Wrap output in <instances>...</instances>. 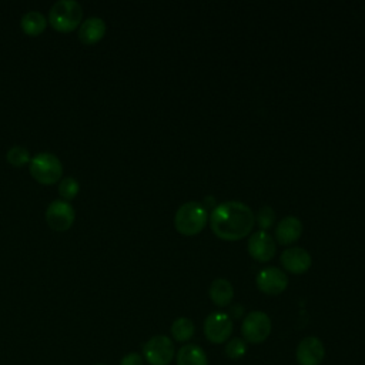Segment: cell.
Segmentation results:
<instances>
[{
    "label": "cell",
    "mask_w": 365,
    "mask_h": 365,
    "mask_svg": "<svg viewBox=\"0 0 365 365\" xmlns=\"http://www.w3.org/2000/svg\"><path fill=\"white\" fill-rule=\"evenodd\" d=\"M208 220L214 235L224 241H240L255 225L254 211L245 202L234 200L217 204Z\"/></svg>",
    "instance_id": "1"
},
{
    "label": "cell",
    "mask_w": 365,
    "mask_h": 365,
    "mask_svg": "<svg viewBox=\"0 0 365 365\" xmlns=\"http://www.w3.org/2000/svg\"><path fill=\"white\" fill-rule=\"evenodd\" d=\"M208 211L198 201L181 204L174 215V227L182 235H195L201 232L208 222Z\"/></svg>",
    "instance_id": "2"
},
{
    "label": "cell",
    "mask_w": 365,
    "mask_h": 365,
    "mask_svg": "<svg viewBox=\"0 0 365 365\" xmlns=\"http://www.w3.org/2000/svg\"><path fill=\"white\" fill-rule=\"evenodd\" d=\"M83 7L76 0H58L48 11L47 21L50 26L61 33H68L81 24Z\"/></svg>",
    "instance_id": "3"
},
{
    "label": "cell",
    "mask_w": 365,
    "mask_h": 365,
    "mask_svg": "<svg viewBox=\"0 0 365 365\" xmlns=\"http://www.w3.org/2000/svg\"><path fill=\"white\" fill-rule=\"evenodd\" d=\"M31 177L44 185L56 184L63 174V164L53 153H38L29 163Z\"/></svg>",
    "instance_id": "4"
},
{
    "label": "cell",
    "mask_w": 365,
    "mask_h": 365,
    "mask_svg": "<svg viewBox=\"0 0 365 365\" xmlns=\"http://www.w3.org/2000/svg\"><path fill=\"white\" fill-rule=\"evenodd\" d=\"M143 355L150 365H170L175 356V346L170 336L154 335L143 345Z\"/></svg>",
    "instance_id": "5"
},
{
    "label": "cell",
    "mask_w": 365,
    "mask_h": 365,
    "mask_svg": "<svg viewBox=\"0 0 365 365\" xmlns=\"http://www.w3.org/2000/svg\"><path fill=\"white\" fill-rule=\"evenodd\" d=\"M271 319L268 314L262 311H251L245 315L241 325V334L244 341L250 344H261L271 334Z\"/></svg>",
    "instance_id": "6"
},
{
    "label": "cell",
    "mask_w": 365,
    "mask_h": 365,
    "mask_svg": "<svg viewBox=\"0 0 365 365\" xmlns=\"http://www.w3.org/2000/svg\"><path fill=\"white\" fill-rule=\"evenodd\" d=\"M46 222L54 231H67L76 218V211L68 201L53 200L46 208Z\"/></svg>",
    "instance_id": "7"
},
{
    "label": "cell",
    "mask_w": 365,
    "mask_h": 365,
    "mask_svg": "<svg viewBox=\"0 0 365 365\" xmlns=\"http://www.w3.org/2000/svg\"><path fill=\"white\" fill-rule=\"evenodd\" d=\"M232 318L225 312H211L204 321V335L212 344H222L232 334Z\"/></svg>",
    "instance_id": "8"
},
{
    "label": "cell",
    "mask_w": 365,
    "mask_h": 365,
    "mask_svg": "<svg viewBox=\"0 0 365 365\" xmlns=\"http://www.w3.org/2000/svg\"><path fill=\"white\" fill-rule=\"evenodd\" d=\"M257 288L267 295H278L288 287L287 274L278 267H265L255 277Z\"/></svg>",
    "instance_id": "9"
},
{
    "label": "cell",
    "mask_w": 365,
    "mask_h": 365,
    "mask_svg": "<svg viewBox=\"0 0 365 365\" xmlns=\"http://www.w3.org/2000/svg\"><path fill=\"white\" fill-rule=\"evenodd\" d=\"M250 255L258 262H268L274 258L277 251V242L268 231L258 230L251 234L247 242Z\"/></svg>",
    "instance_id": "10"
},
{
    "label": "cell",
    "mask_w": 365,
    "mask_h": 365,
    "mask_svg": "<svg viewBox=\"0 0 365 365\" xmlns=\"http://www.w3.org/2000/svg\"><path fill=\"white\" fill-rule=\"evenodd\" d=\"M297 362L299 365H321L325 358V346L317 336H307L297 346Z\"/></svg>",
    "instance_id": "11"
},
{
    "label": "cell",
    "mask_w": 365,
    "mask_h": 365,
    "mask_svg": "<svg viewBox=\"0 0 365 365\" xmlns=\"http://www.w3.org/2000/svg\"><path fill=\"white\" fill-rule=\"evenodd\" d=\"M279 259L284 269L295 275L307 272L312 265L311 254L301 247H291L284 250L279 255Z\"/></svg>",
    "instance_id": "12"
},
{
    "label": "cell",
    "mask_w": 365,
    "mask_h": 365,
    "mask_svg": "<svg viewBox=\"0 0 365 365\" xmlns=\"http://www.w3.org/2000/svg\"><path fill=\"white\" fill-rule=\"evenodd\" d=\"M302 222L298 217L285 215L275 227V240L281 245H289L302 235Z\"/></svg>",
    "instance_id": "13"
},
{
    "label": "cell",
    "mask_w": 365,
    "mask_h": 365,
    "mask_svg": "<svg viewBox=\"0 0 365 365\" xmlns=\"http://www.w3.org/2000/svg\"><path fill=\"white\" fill-rule=\"evenodd\" d=\"M106 21L101 17L91 16L87 17L78 26V40L84 44H96L106 34Z\"/></svg>",
    "instance_id": "14"
},
{
    "label": "cell",
    "mask_w": 365,
    "mask_h": 365,
    "mask_svg": "<svg viewBox=\"0 0 365 365\" xmlns=\"http://www.w3.org/2000/svg\"><path fill=\"white\" fill-rule=\"evenodd\" d=\"M208 295H210V299L217 307H227L231 304L234 298V288L228 279L217 278L211 282L208 288Z\"/></svg>",
    "instance_id": "15"
},
{
    "label": "cell",
    "mask_w": 365,
    "mask_h": 365,
    "mask_svg": "<svg viewBox=\"0 0 365 365\" xmlns=\"http://www.w3.org/2000/svg\"><path fill=\"white\" fill-rule=\"evenodd\" d=\"M177 365H208V358L200 345L187 344L177 352Z\"/></svg>",
    "instance_id": "16"
},
{
    "label": "cell",
    "mask_w": 365,
    "mask_h": 365,
    "mask_svg": "<svg viewBox=\"0 0 365 365\" xmlns=\"http://www.w3.org/2000/svg\"><path fill=\"white\" fill-rule=\"evenodd\" d=\"M46 26H47L46 16L41 11H37V10L26 11L21 16V20H20L21 30L27 36H31V37H36V36L41 34L44 31Z\"/></svg>",
    "instance_id": "17"
},
{
    "label": "cell",
    "mask_w": 365,
    "mask_h": 365,
    "mask_svg": "<svg viewBox=\"0 0 365 365\" xmlns=\"http://www.w3.org/2000/svg\"><path fill=\"white\" fill-rule=\"evenodd\" d=\"M195 327L190 318L180 317L171 325V335L178 342H185L194 336Z\"/></svg>",
    "instance_id": "18"
},
{
    "label": "cell",
    "mask_w": 365,
    "mask_h": 365,
    "mask_svg": "<svg viewBox=\"0 0 365 365\" xmlns=\"http://www.w3.org/2000/svg\"><path fill=\"white\" fill-rule=\"evenodd\" d=\"M6 160L9 164L14 165V167H23L24 164L30 163L31 157L30 153L26 147L23 145H13L7 150L6 153Z\"/></svg>",
    "instance_id": "19"
},
{
    "label": "cell",
    "mask_w": 365,
    "mask_h": 365,
    "mask_svg": "<svg viewBox=\"0 0 365 365\" xmlns=\"http://www.w3.org/2000/svg\"><path fill=\"white\" fill-rule=\"evenodd\" d=\"M78 190H80V184L74 177H64L58 182V194L64 201L73 200L78 194Z\"/></svg>",
    "instance_id": "20"
},
{
    "label": "cell",
    "mask_w": 365,
    "mask_h": 365,
    "mask_svg": "<svg viewBox=\"0 0 365 365\" xmlns=\"http://www.w3.org/2000/svg\"><path fill=\"white\" fill-rule=\"evenodd\" d=\"M247 354V344L242 338H232L225 345V355L232 359H241Z\"/></svg>",
    "instance_id": "21"
},
{
    "label": "cell",
    "mask_w": 365,
    "mask_h": 365,
    "mask_svg": "<svg viewBox=\"0 0 365 365\" xmlns=\"http://www.w3.org/2000/svg\"><path fill=\"white\" fill-rule=\"evenodd\" d=\"M255 221L257 224L259 225V228L262 231H267L268 228H271L274 225V221H275V211L272 210V207L269 205H262L257 215H255Z\"/></svg>",
    "instance_id": "22"
},
{
    "label": "cell",
    "mask_w": 365,
    "mask_h": 365,
    "mask_svg": "<svg viewBox=\"0 0 365 365\" xmlns=\"http://www.w3.org/2000/svg\"><path fill=\"white\" fill-rule=\"evenodd\" d=\"M120 365H144L143 356L137 352H130L127 355H124L120 361Z\"/></svg>",
    "instance_id": "23"
},
{
    "label": "cell",
    "mask_w": 365,
    "mask_h": 365,
    "mask_svg": "<svg viewBox=\"0 0 365 365\" xmlns=\"http://www.w3.org/2000/svg\"><path fill=\"white\" fill-rule=\"evenodd\" d=\"M202 205L207 208V207H215L217 204H215V200L212 198V197H205V200H204V202H202Z\"/></svg>",
    "instance_id": "24"
},
{
    "label": "cell",
    "mask_w": 365,
    "mask_h": 365,
    "mask_svg": "<svg viewBox=\"0 0 365 365\" xmlns=\"http://www.w3.org/2000/svg\"><path fill=\"white\" fill-rule=\"evenodd\" d=\"M241 311H242V307L241 305H234L231 307V312L235 314V318H238L241 315Z\"/></svg>",
    "instance_id": "25"
},
{
    "label": "cell",
    "mask_w": 365,
    "mask_h": 365,
    "mask_svg": "<svg viewBox=\"0 0 365 365\" xmlns=\"http://www.w3.org/2000/svg\"><path fill=\"white\" fill-rule=\"evenodd\" d=\"M96 365H104V364H96Z\"/></svg>",
    "instance_id": "26"
}]
</instances>
